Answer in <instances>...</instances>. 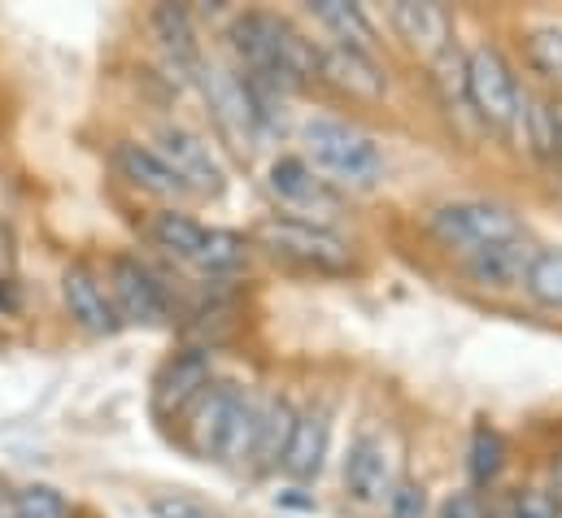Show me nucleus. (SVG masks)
Segmentation results:
<instances>
[{"instance_id":"19","label":"nucleus","mask_w":562,"mask_h":518,"mask_svg":"<svg viewBox=\"0 0 562 518\" xmlns=\"http://www.w3.org/2000/svg\"><path fill=\"white\" fill-rule=\"evenodd\" d=\"M327 440H331V427H327V414L323 409H301L292 418V436H288V449H283L280 471L288 480L305 484L323 471V458H327Z\"/></svg>"},{"instance_id":"1","label":"nucleus","mask_w":562,"mask_h":518,"mask_svg":"<svg viewBox=\"0 0 562 518\" xmlns=\"http://www.w3.org/2000/svg\"><path fill=\"white\" fill-rule=\"evenodd\" d=\"M227 35H232V53L240 57L245 79L271 83L283 97L305 88L310 79H318V48L305 35H296L276 13L249 9L232 22Z\"/></svg>"},{"instance_id":"7","label":"nucleus","mask_w":562,"mask_h":518,"mask_svg":"<svg viewBox=\"0 0 562 518\" xmlns=\"http://www.w3.org/2000/svg\"><path fill=\"white\" fill-rule=\"evenodd\" d=\"M254 240L262 249H271L276 258L292 261L301 270H314V274H349L353 270V249L331 232V227H314V223H301V218H262L254 227Z\"/></svg>"},{"instance_id":"30","label":"nucleus","mask_w":562,"mask_h":518,"mask_svg":"<svg viewBox=\"0 0 562 518\" xmlns=\"http://www.w3.org/2000/svg\"><path fill=\"white\" fill-rule=\"evenodd\" d=\"M440 518H488V510H484V497L475 488H467V493H453L440 506Z\"/></svg>"},{"instance_id":"26","label":"nucleus","mask_w":562,"mask_h":518,"mask_svg":"<svg viewBox=\"0 0 562 518\" xmlns=\"http://www.w3.org/2000/svg\"><path fill=\"white\" fill-rule=\"evenodd\" d=\"M13 497V515L18 518H70V506L57 488L48 484H31L22 493H9Z\"/></svg>"},{"instance_id":"25","label":"nucleus","mask_w":562,"mask_h":518,"mask_svg":"<svg viewBox=\"0 0 562 518\" xmlns=\"http://www.w3.org/2000/svg\"><path fill=\"white\" fill-rule=\"evenodd\" d=\"M524 57H528V66H532L541 79L562 83V26H537V31H528Z\"/></svg>"},{"instance_id":"14","label":"nucleus","mask_w":562,"mask_h":518,"mask_svg":"<svg viewBox=\"0 0 562 518\" xmlns=\"http://www.w3.org/2000/svg\"><path fill=\"white\" fill-rule=\"evenodd\" d=\"M318 79L340 88L345 97H358V101H380L389 92V75L375 61V53H358L345 44L318 48Z\"/></svg>"},{"instance_id":"24","label":"nucleus","mask_w":562,"mask_h":518,"mask_svg":"<svg viewBox=\"0 0 562 518\" xmlns=\"http://www.w3.org/2000/svg\"><path fill=\"white\" fill-rule=\"evenodd\" d=\"M524 292L541 309H562V249H537L524 274Z\"/></svg>"},{"instance_id":"33","label":"nucleus","mask_w":562,"mask_h":518,"mask_svg":"<svg viewBox=\"0 0 562 518\" xmlns=\"http://www.w3.org/2000/svg\"><path fill=\"white\" fill-rule=\"evenodd\" d=\"M0 518H18V515H13V497H9V493L0 497Z\"/></svg>"},{"instance_id":"13","label":"nucleus","mask_w":562,"mask_h":518,"mask_svg":"<svg viewBox=\"0 0 562 518\" xmlns=\"http://www.w3.org/2000/svg\"><path fill=\"white\" fill-rule=\"evenodd\" d=\"M61 301H66V314L75 318L79 331H88V336H119L123 331V318L110 301V288L101 283V274L88 261H70L61 270Z\"/></svg>"},{"instance_id":"28","label":"nucleus","mask_w":562,"mask_h":518,"mask_svg":"<svg viewBox=\"0 0 562 518\" xmlns=\"http://www.w3.org/2000/svg\"><path fill=\"white\" fill-rule=\"evenodd\" d=\"M389 518H427V488L419 480H397L389 493Z\"/></svg>"},{"instance_id":"22","label":"nucleus","mask_w":562,"mask_h":518,"mask_svg":"<svg viewBox=\"0 0 562 518\" xmlns=\"http://www.w3.org/2000/svg\"><path fill=\"white\" fill-rule=\"evenodd\" d=\"M292 418H296V409H292L288 401L262 405V414H258V436H254V462H249L258 475L280 471L288 436H292Z\"/></svg>"},{"instance_id":"23","label":"nucleus","mask_w":562,"mask_h":518,"mask_svg":"<svg viewBox=\"0 0 562 518\" xmlns=\"http://www.w3.org/2000/svg\"><path fill=\"white\" fill-rule=\"evenodd\" d=\"M467 471H471V484L475 488H493L506 471V440L497 427L480 423L471 431V449H467Z\"/></svg>"},{"instance_id":"16","label":"nucleus","mask_w":562,"mask_h":518,"mask_svg":"<svg viewBox=\"0 0 562 518\" xmlns=\"http://www.w3.org/2000/svg\"><path fill=\"white\" fill-rule=\"evenodd\" d=\"M110 161H114V170L136 188L144 196H157V201H183L188 196V188L175 179V170L157 157V148H148V144H136V139H119L114 144V153H110Z\"/></svg>"},{"instance_id":"3","label":"nucleus","mask_w":562,"mask_h":518,"mask_svg":"<svg viewBox=\"0 0 562 518\" xmlns=\"http://www.w3.org/2000/svg\"><path fill=\"white\" fill-rule=\"evenodd\" d=\"M148 240L166 258L183 261L188 270H196L205 279H227V274L245 270V261H249V240L240 232L205 227V223H196L192 214H179V210H161L148 223Z\"/></svg>"},{"instance_id":"18","label":"nucleus","mask_w":562,"mask_h":518,"mask_svg":"<svg viewBox=\"0 0 562 518\" xmlns=\"http://www.w3.org/2000/svg\"><path fill=\"white\" fill-rule=\"evenodd\" d=\"M393 18V31L415 48L423 57H440L449 48V35H453V18L445 4H427V0H397L389 9Z\"/></svg>"},{"instance_id":"10","label":"nucleus","mask_w":562,"mask_h":518,"mask_svg":"<svg viewBox=\"0 0 562 518\" xmlns=\"http://www.w3.org/2000/svg\"><path fill=\"white\" fill-rule=\"evenodd\" d=\"M267 188L288 210V218H301L314 227H327V218H336V210H340V192L323 174H314L305 157H276Z\"/></svg>"},{"instance_id":"11","label":"nucleus","mask_w":562,"mask_h":518,"mask_svg":"<svg viewBox=\"0 0 562 518\" xmlns=\"http://www.w3.org/2000/svg\"><path fill=\"white\" fill-rule=\"evenodd\" d=\"M157 157L175 170V179L188 188V196H223L227 174H223L214 148L196 131L179 127V123H161L157 127Z\"/></svg>"},{"instance_id":"17","label":"nucleus","mask_w":562,"mask_h":518,"mask_svg":"<svg viewBox=\"0 0 562 518\" xmlns=\"http://www.w3.org/2000/svg\"><path fill=\"white\" fill-rule=\"evenodd\" d=\"M153 31L161 40V53L170 61V70L179 79H201L205 70V53H201V40H196V26H192V13L183 4H157L153 9Z\"/></svg>"},{"instance_id":"6","label":"nucleus","mask_w":562,"mask_h":518,"mask_svg":"<svg viewBox=\"0 0 562 518\" xmlns=\"http://www.w3.org/2000/svg\"><path fill=\"white\" fill-rule=\"evenodd\" d=\"M427 232H431V240L440 249L458 254L462 261L475 258L488 245H502V240H519L524 236L519 218L506 205H497V201H449V205L431 210Z\"/></svg>"},{"instance_id":"9","label":"nucleus","mask_w":562,"mask_h":518,"mask_svg":"<svg viewBox=\"0 0 562 518\" xmlns=\"http://www.w3.org/2000/svg\"><path fill=\"white\" fill-rule=\"evenodd\" d=\"M201 92H205V105H210V119L218 135L240 153L249 157L258 148V123H254V105H249V92H245V79L240 70H227L223 61H205L201 70Z\"/></svg>"},{"instance_id":"32","label":"nucleus","mask_w":562,"mask_h":518,"mask_svg":"<svg viewBox=\"0 0 562 518\" xmlns=\"http://www.w3.org/2000/svg\"><path fill=\"white\" fill-rule=\"evenodd\" d=\"M554 502L562 506V453L554 458Z\"/></svg>"},{"instance_id":"29","label":"nucleus","mask_w":562,"mask_h":518,"mask_svg":"<svg viewBox=\"0 0 562 518\" xmlns=\"http://www.w3.org/2000/svg\"><path fill=\"white\" fill-rule=\"evenodd\" d=\"M559 510L562 506L554 502L550 488H524V493H515L506 518H559Z\"/></svg>"},{"instance_id":"5","label":"nucleus","mask_w":562,"mask_h":518,"mask_svg":"<svg viewBox=\"0 0 562 518\" xmlns=\"http://www.w3.org/2000/svg\"><path fill=\"white\" fill-rule=\"evenodd\" d=\"M524 97L515 83V70L506 66V57L488 44L467 53V79H462V101L471 105V114L497 135H515L524 119Z\"/></svg>"},{"instance_id":"2","label":"nucleus","mask_w":562,"mask_h":518,"mask_svg":"<svg viewBox=\"0 0 562 518\" xmlns=\"http://www.w3.org/2000/svg\"><path fill=\"white\" fill-rule=\"evenodd\" d=\"M258 414L262 405L227 380H214L196 396V405L183 414L188 449L214 466L245 471L254 462V436H258Z\"/></svg>"},{"instance_id":"27","label":"nucleus","mask_w":562,"mask_h":518,"mask_svg":"<svg viewBox=\"0 0 562 518\" xmlns=\"http://www.w3.org/2000/svg\"><path fill=\"white\" fill-rule=\"evenodd\" d=\"M148 515L153 518H218L205 502L188 497V493H157L148 502Z\"/></svg>"},{"instance_id":"8","label":"nucleus","mask_w":562,"mask_h":518,"mask_svg":"<svg viewBox=\"0 0 562 518\" xmlns=\"http://www.w3.org/2000/svg\"><path fill=\"white\" fill-rule=\"evenodd\" d=\"M105 288H110V301L123 318V327H170V292L166 283L132 254H114L105 266Z\"/></svg>"},{"instance_id":"21","label":"nucleus","mask_w":562,"mask_h":518,"mask_svg":"<svg viewBox=\"0 0 562 518\" xmlns=\"http://www.w3.org/2000/svg\"><path fill=\"white\" fill-rule=\"evenodd\" d=\"M310 13H314V22H323L336 35V44L358 48V53H375V26L367 22L362 4H349V0H314Z\"/></svg>"},{"instance_id":"20","label":"nucleus","mask_w":562,"mask_h":518,"mask_svg":"<svg viewBox=\"0 0 562 518\" xmlns=\"http://www.w3.org/2000/svg\"><path fill=\"white\" fill-rule=\"evenodd\" d=\"M532 245L519 236V240H502V245H488L480 249L475 258H467V274L475 288H488V292H510V288H524V274L532 266Z\"/></svg>"},{"instance_id":"15","label":"nucleus","mask_w":562,"mask_h":518,"mask_svg":"<svg viewBox=\"0 0 562 518\" xmlns=\"http://www.w3.org/2000/svg\"><path fill=\"white\" fill-rule=\"evenodd\" d=\"M393 458L380 436H358L345 453V493L358 506H384L393 493Z\"/></svg>"},{"instance_id":"12","label":"nucleus","mask_w":562,"mask_h":518,"mask_svg":"<svg viewBox=\"0 0 562 518\" xmlns=\"http://www.w3.org/2000/svg\"><path fill=\"white\" fill-rule=\"evenodd\" d=\"M214 384L210 349H179L170 353L153 375V414L161 423H183V414L196 405V396Z\"/></svg>"},{"instance_id":"4","label":"nucleus","mask_w":562,"mask_h":518,"mask_svg":"<svg viewBox=\"0 0 562 518\" xmlns=\"http://www.w3.org/2000/svg\"><path fill=\"white\" fill-rule=\"evenodd\" d=\"M305 161L331 188H375L384 174V153L362 127L345 119H310L305 131Z\"/></svg>"},{"instance_id":"31","label":"nucleus","mask_w":562,"mask_h":518,"mask_svg":"<svg viewBox=\"0 0 562 518\" xmlns=\"http://www.w3.org/2000/svg\"><path fill=\"white\" fill-rule=\"evenodd\" d=\"M554 123H559V135H554V161H562V101L554 105Z\"/></svg>"}]
</instances>
